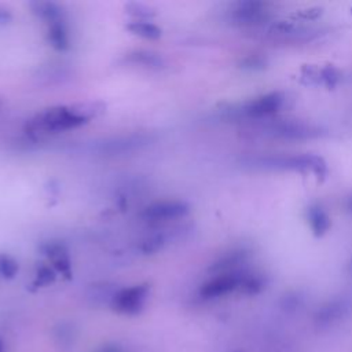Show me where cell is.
<instances>
[{
	"instance_id": "obj_1",
	"label": "cell",
	"mask_w": 352,
	"mask_h": 352,
	"mask_svg": "<svg viewBox=\"0 0 352 352\" xmlns=\"http://www.w3.org/2000/svg\"><path fill=\"white\" fill-rule=\"evenodd\" d=\"M88 120L89 117L81 110L67 106H56L37 114L30 121L29 129L32 132L56 133L78 128L87 124Z\"/></svg>"
},
{
	"instance_id": "obj_2",
	"label": "cell",
	"mask_w": 352,
	"mask_h": 352,
	"mask_svg": "<svg viewBox=\"0 0 352 352\" xmlns=\"http://www.w3.org/2000/svg\"><path fill=\"white\" fill-rule=\"evenodd\" d=\"M188 213V205L177 199L158 201L146 206L140 212V217L146 221H169L184 217Z\"/></svg>"
},
{
	"instance_id": "obj_3",
	"label": "cell",
	"mask_w": 352,
	"mask_h": 352,
	"mask_svg": "<svg viewBox=\"0 0 352 352\" xmlns=\"http://www.w3.org/2000/svg\"><path fill=\"white\" fill-rule=\"evenodd\" d=\"M148 293V287L146 285H135L131 287H125L114 294L113 297V308L125 315L138 314L146 301Z\"/></svg>"
},
{
	"instance_id": "obj_4",
	"label": "cell",
	"mask_w": 352,
	"mask_h": 352,
	"mask_svg": "<svg viewBox=\"0 0 352 352\" xmlns=\"http://www.w3.org/2000/svg\"><path fill=\"white\" fill-rule=\"evenodd\" d=\"M282 104H283V95L280 92H270L249 100L243 106L242 113L253 118L265 117L275 113Z\"/></svg>"
},
{
	"instance_id": "obj_5",
	"label": "cell",
	"mask_w": 352,
	"mask_h": 352,
	"mask_svg": "<svg viewBox=\"0 0 352 352\" xmlns=\"http://www.w3.org/2000/svg\"><path fill=\"white\" fill-rule=\"evenodd\" d=\"M267 7L260 1H241L231 11V18L236 23L256 25L267 18Z\"/></svg>"
},
{
	"instance_id": "obj_6",
	"label": "cell",
	"mask_w": 352,
	"mask_h": 352,
	"mask_svg": "<svg viewBox=\"0 0 352 352\" xmlns=\"http://www.w3.org/2000/svg\"><path fill=\"white\" fill-rule=\"evenodd\" d=\"M241 283L238 274H221L201 287V296L205 298L219 297L230 293Z\"/></svg>"
},
{
	"instance_id": "obj_7",
	"label": "cell",
	"mask_w": 352,
	"mask_h": 352,
	"mask_svg": "<svg viewBox=\"0 0 352 352\" xmlns=\"http://www.w3.org/2000/svg\"><path fill=\"white\" fill-rule=\"evenodd\" d=\"M44 253L52 258V264L56 268V271H59L63 275H69L70 274V260L67 256L66 249L59 245V243H48L44 248Z\"/></svg>"
},
{
	"instance_id": "obj_8",
	"label": "cell",
	"mask_w": 352,
	"mask_h": 352,
	"mask_svg": "<svg viewBox=\"0 0 352 352\" xmlns=\"http://www.w3.org/2000/svg\"><path fill=\"white\" fill-rule=\"evenodd\" d=\"M126 62L142 66V67H147V69H161L164 66V59L158 54L151 51H144V50H139L128 54Z\"/></svg>"
},
{
	"instance_id": "obj_9",
	"label": "cell",
	"mask_w": 352,
	"mask_h": 352,
	"mask_svg": "<svg viewBox=\"0 0 352 352\" xmlns=\"http://www.w3.org/2000/svg\"><path fill=\"white\" fill-rule=\"evenodd\" d=\"M144 143H146V140L142 136H128V138H120V139H114L111 142L103 143L102 150L106 153H110V154L125 153V151L133 150Z\"/></svg>"
},
{
	"instance_id": "obj_10",
	"label": "cell",
	"mask_w": 352,
	"mask_h": 352,
	"mask_svg": "<svg viewBox=\"0 0 352 352\" xmlns=\"http://www.w3.org/2000/svg\"><path fill=\"white\" fill-rule=\"evenodd\" d=\"M126 29L131 33L147 40H155V38H160L161 36V29L155 23L144 19H136L129 22L126 25Z\"/></svg>"
},
{
	"instance_id": "obj_11",
	"label": "cell",
	"mask_w": 352,
	"mask_h": 352,
	"mask_svg": "<svg viewBox=\"0 0 352 352\" xmlns=\"http://www.w3.org/2000/svg\"><path fill=\"white\" fill-rule=\"evenodd\" d=\"M48 41L56 50H66L69 47V34L60 21L50 23Z\"/></svg>"
},
{
	"instance_id": "obj_12",
	"label": "cell",
	"mask_w": 352,
	"mask_h": 352,
	"mask_svg": "<svg viewBox=\"0 0 352 352\" xmlns=\"http://www.w3.org/2000/svg\"><path fill=\"white\" fill-rule=\"evenodd\" d=\"M33 11L41 16L43 19H45L48 23L51 22H56L60 19V8L51 1H36L32 4Z\"/></svg>"
},
{
	"instance_id": "obj_13",
	"label": "cell",
	"mask_w": 352,
	"mask_h": 352,
	"mask_svg": "<svg viewBox=\"0 0 352 352\" xmlns=\"http://www.w3.org/2000/svg\"><path fill=\"white\" fill-rule=\"evenodd\" d=\"M308 220H309V224L312 227V230L316 232V234H322L324 232L327 228H329V217L326 214V212L318 206L315 208H311L309 212H308Z\"/></svg>"
},
{
	"instance_id": "obj_14",
	"label": "cell",
	"mask_w": 352,
	"mask_h": 352,
	"mask_svg": "<svg viewBox=\"0 0 352 352\" xmlns=\"http://www.w3.org/2000/svg\"><path fill=\"white\" fill-rule=\"evenodd\" d=\"M18 272L16 261L8 254H0V275L6 279H12Z\"/></svg>"
},
{
	"instance_id": "obj_15",
	"label": "cell",
	"mask_w": 352,
	"mask_h": 352,
	"mask_svg": "<svg viewBox=\"0 0 352 352\" xmlns=\"http://www.w3.org/2000/svg\"><path fill=\"white\" fill-rule=\"evenodd\" d=\"M165 242H166V238L164 234H154L143 241L142 252L143 253H155L162 249Z\"/></svg>"
},
{
	"instance_id": "obj_16",
	"label": "cell",
	"mask_w": 352,
	"mask_h": 352,
	"mask_svg": "<svg viewBox=\"0 0 352 352\" xmlns=\"http://www.w3.org/2000/svg\"><path fill=\"white\" fill-rule=\"evenodd\" d=\"M55 275H54V271L50 270L48 267H41L37 274H36V283L43 286V285H48L54 280Z\"/></svg>"
},
{
	"instance_id": "obj_17",
	"label": "cell",
	"mask_w": 352,
	"mask_h": 352,
	"mask_svg": "<svg viewBox=\"0 0 352 352\" xmlns=\"http://www.w3.org/2000/svg\"><path fill=\"white\" fill-rule=\"evenodd\" d=\"M96 352H125V351L118 345H104L100 349H98Z\"/></svg>"
},
{
	"instance_id": "obj_18",
	"label": "cell",
	"mask_w": 352,
	"mask_h": 352,
	"mask_svg": "<svg viewBox=\"0 0 352 352\" xmlns=\"http://www.w3.org/2000/svg\"><path fill=\"white\" fill-rule=\"evenodd\" d=\"M10 18V12L4 8H0V22H7Z\"/></svg>"
},
{
	"instance_id": "obj_19",
	"label": "cell",
	"mask_w": 352,
	"mask_h": 352,
	"mask_svg": "<svg viewBox=\"0 0 352 352\" xmlns=\"http://www.w3.org/2000/svg\"><path fill=\"white\" fill-rule=\"evenodd\" d=\"M0 352H4V344H3L1 338H0Z\"/></svg>"
}]
</instances>
